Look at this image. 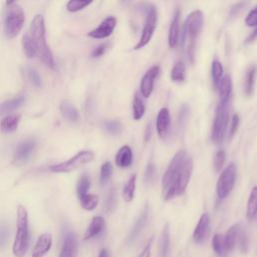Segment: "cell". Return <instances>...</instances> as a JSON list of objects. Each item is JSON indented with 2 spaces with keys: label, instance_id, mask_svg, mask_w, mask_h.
Masks as SVG:
<instances>
[{
  "label": "cell",
  "instance_id": "1",
  "mask_svg": "<svg viewBox=\"0 0 257 257\" xmlns=\"http://www.w3.org/2000/svg\"><path fill=\"white\" fill-rule=\"evenodd\" d=\"M30 37L32 38L36 47V53L39 55L41 61L47 67L54 68V58L49 46L46 43L44 18L41 14H36L33 17L30 25Z\"/></svg>",
  "mask_w": 257,
  "mask_h": 257
},
{
  "label": "cell",
  "instance_id": "2",
  "mask_svg": "<svg viewBox=\"0 0 257 257\" xmlns=\"http://www.w3.org/2000/svg\"><path fill=\"white\" fill-rule=\"evenodd\" d=\"M188 157L189 156L187 152L182 150L176 153V155L171 160L162 179V189L165 201H169L177 196L175 190L177 178Z\"/></svg>",
  "mask_w": 257,
  "mask_h": 257
},
{
  "label": "cell",
  "instance_id": "3",
  "mask_svg": "<svg viewBox=\"0 0 257 257\" xmlns=\"http://www.w3.org/2000/svg\"><path fill=\"white\" fill-rule=\"evenodd\" d=\"M17 231L14 239L12 251L15 257H23L28 249L30 233L28 225V213L24 206L18 205L17 207Z\"/></svg>",
  "mask_w": 257,
  "mask_h": 257
},
{
  "label": "cell",
  "instance_id": "4",
  "mask_svg": "<svg viewBox=\"0 0 257 257\" xmlns=\"http://www.w3.org/2000/svg\"><path fill=\"white\" fill-rule=\"evenodd\" d=\"M204 25V15L201 10L192 11L186 18L182 44H184L185 39L188 41V55L191 61L194 59V51H195V43L196 39L201 34Z\"/></svg>",
  "mask_w": 257,
  "mask_h": 257
},
{
  "label": "cell",
  "instance_id": "5",
  "mask_svg": "<svg viewBox=\"0 0 257 257\" xmlns=\"http://www.w3.org/2000/svg\"><path fill=\"white\" fill-rule=\"evenodd\" d=\"M8 11L4 21V32L8 38H14L23 27L24 24V11L22 7L14 1L6 2Z\"/></svg>",
  "mask_w": 257,
  "mask_h": 257
},
{
  "label": "cell",
  "instance_id": "6",
  "mask_svg": "<svg viewBox=\"0 0 257 257\" xmlns=\"http://www.w3.org/2000/svg\"><path fill=\"white\" fill-rule=\"evenodd\" d=\"M229 122L228 103H219L215 110L214 121L211 130V141L215 144L222 143Z\"/></svg>",
  "mask_w": 257,
  "mask_h": 257
},
{
  "label": "cell",
  "instance_id": "7",
  "mask_svg": "<svg viewBox=\"0 0 257 257\" xmlns=\"http://www.w3.org/2000/svg\"><path fill=\"white\" fill-rule=\"evenodd\" d=\"M145 11H146L145 24H144V27L142 30L141 37H140L139 41L137 42V44L133 48L134 50H140V49L144 48L146 45H148L154 35L156 27H157L158 12H157L156 7L154 5L147 4Z\"/></svg>",
  "mask_w": 257,
  "mask_h": 257
},
{
  "label": "cell",
  "instance_id": "8",
  "mask_svg": "<svg viewBox=\"0 0 257 257\" xmlns=\"http://www.w3.org/2000/svg\"><path fill=\"white\" fill-rule=\"evenodd\" d=\"M237 177V168L233 163H230L220 174L217 184L216 193L220 200L226 199L234 188Z\"/></svg>",
  "mask_w": 257,
  "mask_h": 257
},
{
  "label": "cell",
  "instance_id": "9",
  "mask_svg": "<svg viewBox=\"0 0 257 257\" xmlns=\"http://www.w3.org/2000/svg\"><path fill=\"white\" fill-rule=\"evenodd\" d=\"M93 159L94 154L91 151H81L65 162L50 166L49 170L53 173H68L90 163Z\"/></svg>",
  "mask_w": 257,
  "mask_h": 257
},
{
  "label": "cell",
  "instance_id": "10",
  "mask_svg": "<svg viewBox=\"0 0 257 257\" xmlns=\"http://www.w3.org/2000/svg\"><path fill=\"white\" fill-rule=\"evenodd\" d=\"M35 146H36L35 141L31 139L21 142L15 150V153L13 156V164L16 166H22L26 164L34 151Z\"/></svg>",
  "mask_w": 257,
  "mask_h": 257
},
{
  "label": "cell",
  "instance_id": "11",
  "mask_svg": "<svg viewBox=\"0 0 257 257\" xmlns=\"http://www.w3.org/2000/svg\"><path fill=\"white\" fill-rule=\"evenodd\" d=\"M193 165H194L193 159L189 156L187 158V160L185 161V163L179 173V176L177 178V182H176V186H175L177 196L182 195L186 191L188 184L190 182L192 173H193Z\"/></svg>",
  "mask_w": 257,
  "mask_h": 257
},
{
  "label": "cell",
  "instance_id": "12",
  "mask_svg": "<svg viewBox=\"0 0 257 257\" xmlns=\"http://www.w3.org/2000/svg\"><path fill=\"white\" fill-rule=\"evenodd\" d=\"M159 72H160V66L156 64L150 67L143 75L140 83V91L144 97L148 98L151 96L154 90L155 80L158 77Z\"/></svg>",
  "mask_w": 257,
  "mask_h": 257
},
{
  "label": "cell",
  "instance_id": "13",
  "mask_svg": "<svg viewBox=\"0 0 257 257\" xmlns=\"http://www.w3.org/2000/svg\"><path fill=\"white\" fill-rule=\"evenodd\" d=\"M116 26V19L113 16L106 17L94 29L88 32V36L94 39H103L110 36Z\"/></svg>",
  "mask_w": 257,
  "mask_h": 257
},
{
  "label": "cell",
  "instance_id": "14",
  "mask_svg": "<svg viewBox=\"0 0 257 257\" xmlns=\"http://www.w3.org/2000/svg\"><path fill=\"white\" fill-rule=\"evenodd\" d=\"M209 228H210V216L208 213H204L201 215L193 232V240L196 244H200L206 239L209 233Z\"/></svg>",
  "mask_w": 257,
  "mask_h": 257
},
{
  "label": "cell",
  "instance_id": "15",
  "mask_svg": "<svg viewBox=\"0 0 257 257\" xmlns=\"http://www.w3.org/2000/svg\"><path fill=\"white\" fill-rule=\"evenodd\" d=\"M180 16H181V10L179 8H176L173 18L169 27V33H168V44L170 48L176 47V45L179 42L180 38Z\"/></svg>",
  "mask_w": 257,
  "mask_h": 257
},
{
  "label": "cell",
  "instance_id": "16",
  "mask_svg": "<svg viewBox=\"0 0 257 257\" xmlns=\"http://www.w3.org/2000/svg\"><path fill=\"white\" fill-rule=\"evenodd\" d=\"M171 124V115L170 110L167 107H162L157 115L156 119V128L159 137L164 139L167 137Z\"/></svg>",
  "mask_w": 257,
  "mask_h": 257
},
{
  "label": "cell",
  "instance_id": "17",
  "mask_svg": "<svg viewBox=\"0 0 257 257\" xmlns=\"http://www.w3.org/2000/svg\"><path fill=\"white\" fill-rule=\"evenodd\" d=\"M51 245H52L51 234L47 233V232L42 233L38 237V239L34 245L31 256L32 257H43L46 253H48V251L51 248Z\"/></svg>",
  "mask_w": 257,
  "mask_h": 257
},
{
  "label": "cell",
  "instance_id": "18",
  "mask_svg": "<svg viewBox=\"0 0 257 257\" xmlns=\"http://www.w3.org/2000/svg\"><path fill=\"white\" fill-rule=\"evenodd\" d=\"M77 240L73 232L65 234L61 250L58 257H76L77 255Z\"/></svg>",
  "mask_w": 257,
  "mask_h": 257
},
{
  "label": "cell",
  "instance_id": "19",
  "mask_svg": "<svg viewBox=\"0 0 257 257\" xmlns=\"http://www.w3.org/2000/svg\"><path fill=\"white\" fill-rule=\"evenodd\" d=\"M148 217H149V205L146 204L145 208L143 209L142 213L140 214V216L136 220L134 226L132 227V229L128 233V236H127V242L128 243L134 242L138 238V236L140 235V233L143 231V229L145 228V226L147 224Z\"/></svg>",
  "mask_w": 257,
  "mask_h": 257
},
{
  "label": "cell",
  "instance_id": "20",
  "mask_svg": "<svg viewBox=\"0 0 257 257\" xmlns=\"http://www.w3.org/2000/svg\"><path fill=\"white\" fill-rule=\"evenodd\" d=\"M232 88H233V84H232V79L230 75L228 74L224 75L217 86L218 94H219V103L229 102V98L232 93Z\"/></svg>",
  "mask_w": 257,
  "mask_h": 257
},
{
  "label": "cell",
  "instance_id": "21",
  "mask_svg": "<svg viewBox=\"0 0 257 257\" xmlns=\"http://www.w3.org/2000/svg\"><path fill=\"white\" fill-rule=\"evenodd\" d=\"M133 160H134L133 151L128 146H122L121 148H119L114 158L115 165L121 169L131 167L133 164Z\"/></svg>",
  "mask_w": 257,
  "mask_h": 257
},
{
  "label": "cell",
  "instance_id": "22",
  "mask_svg": "<svg viewBox=\"0 0 257 257\" xmlns=\"http://www.w3.org/2000/svg\"><path fill=\"white\" fill-rule=\"evenodd\" d=\"M104 227H105V222L102 217H100V216L93 217L84 233L83 240H89V239L97 236L98 234H100L103 231Z\"/></svg>",
  "mask_w": 257,
  "mask_h": 257
},
{
  "label": "cell",
  "instance_id": "23",
  "mask_svg": "<svg viewBox=\"0 0 257 257\" xmlns=\"http://www.w3.org/2000/svg\"><path fill=\"white\" fill-rule=\"evenodd\" d=\"M241 229V225L239 223L233 224L227 231L224 236V244L226 252H232L235 247L238 240V234Z\"/></svg>",
  "mask_w": 257,
  "mask_h": 257
},
{
  "label": "cell",
  "instance_id": "24",
  "mask_svg": "<svg viewBox=\"0 0 257 257\" xmlns=\"http://www.w3.org/2000/svg\"><path fill=\"white\" fill-rule=\"evenodd\" d=\"M256 77H257V66L251 65L246 71L245 81H244V92L248 96H251L254 92Z\"/></svg>",
  "mask_w": 257,
  "mask_h": 257
},
{
  "label": "cell",
  "instance_id": "25",
  "mask_svg": "<svg viewBox=\"0 0 257 257\" xmlns=\"http://www.w3.org/2000/svg\"><path fill=\"white\" fill-rule=\"evenodd\" d=\"M60 112L64 118L70 122H76L79 118L77 108L68 100H63L60 104Z\"/></svg>",
  "mask_w": 257,
  "mask_h": 257
},
{
  "label": "cell",
  "instance_id": "26",
  "mask_svg": "<svg viewBox=\"0 0 257 257\" xmlns=\"http://www.w3.org/2000/svg\"><path fill=\"white\" fill-rule=\"evenodd\" d=\"M24 101H25V97L23 95H19L14 98L3 101L2 103H0V115L20 107Z\"/></svg>",
  "mask_w": 257,
  "mask_h": 257
},
{
  "label": "cell",
  "instance_id": "27",
  "mask_svg": "<svg viewBox=\"0 0 257 257\" xmlns=\"http://www.w3.org/2000/svg\"><path fill=\"white\" fill-rule=\"evenodd\" d=\"M20 116L18 114H9L0 121V128L4 133L15 132L18 127Z\"/></svg>",
  "mask_w": 257,
  "mask_h": 257
},
{
  "label": "cell",
  "instance_id": "28",
  "mask_svg": "<svg viewBox=\"0 0 257 257\" xmlns=\"http://www.w3.org/2000/svg\"><path fill=\"white\" fill-rule=\"evenodd\" d=\"M246 216L248 220H253L257 216V187H253L247 202Z\"/></svg>",
  "mask_w": 257,
  "mask_h": 257
},
{
  "label": "cell",
  "instance_id": "29",
  "mask_svg": "<svg viewBox=\"0 0 257 257\" xmlns=\"http://www.w3.org/2000/svg\"><path fill=\"white\" fill-rule=\"evenodd\" d=\"M170 77L171 80L173 82H183L186 78V68H185V64L182 61H177L170 73Z\"/></svg>",
  "mask_w": 257,
  "mask_h": 257
},
{
  "label": "cell",
  "instance_id": "30",
  "mask_svg": "<svg viewBox=\"0 0 257 257\" xmlns=\"http://www.w3.org/2000/svg\"><path fill=\"white\" fill-rule=\"evenodd\" d=\"M136 182H137V176L133 175L127 180V182L124 184L122 188V197L125 202L130 203L135 198V192H136Z\"/></svg>",
  "mask_w": 257,
  "mask_h": 257
},
{
  "label": "cell",
  "instance_id": "31",
  "mask_svg": "<svg viewBox=\"0 0 257 257\" xmlns=\"http://www.w3.org/2000/svg\"><path fill=\"white\" fill-rule=\"evenodd\" d=\"M223 73H224V68L222 63L217 59L213 60L211 63V76H212V81L215 88H217L220 80L224 76Z\"/></svg>",
  "mask_w": 257,
  "mask_h": 257
},
{
  "label": "cell",
  "instance_id": "32",
  "mask_svg": "<svg viewBox=\"0 0 257 257\" xmlns=\"http://www.w3.org/2000/svg\"><path fill=\"white\" fill-rule=\"evenodd\" d=\"M170 250V226L165 224L161 235V257H167Z\"/></svg>",
  "mask_w": 257,
  "mask_h": 257
},
{
  "label": "cell",
  "instance_id": "33",
  "mask_svg": "<svg viewBox=\"0 0 257 257\" xmlns=\"http://www.w3.org/2000/svg\"><path fill=\"white\" fill-rule=\"evenodd\" d=\"M146 111V106L144 104L143 99L141 98V96L139 95L138 92L135 93L134 96V100H133V116L134 119L139 120L141 119Z\"/></svg>",
  "mask_w": 257,
  "mask_h": 257
},
{
  "label": "cell",
  "instance_id": "34",
  "mask_svg": "<svg viewBox=\"0 0 257 257\" xmlns=\"http://www.w3.org/2000/svg\"><path fill=\"white\" fill-rule=\"evenodd\" d=\"M212 248L218 257H225L226 249L224 244V237L221 234L219 233L214 234L212 238Z\"/></svg>",
  "mask_w": 257,
  "mask_h": 257
},
{
  "label": "cell",
  "instance_id": "35",
  "mask_svg": "<svg viewBox=\"0 0 257 257\" xmlns=\"http://www.w3.org/2000/svg\"><path fill=\"white\" fill-rule=\"evenodd\" d=\"M90 187V180L87 174H82L80 176V178L77 181V185H76V193H77V197L78 199L82 198L83 196H85L89 190Z\"/></svg>",
  "mask_w": 257,
  "mask_h": 257
},
{
  "label": "cell",
  "instance_id": "36",
  "mask_svg": "<svg viewBox=\"0 0 257 257\" xmlns=\"http://www.w3.org/2000/svg\"><path fill=\"white\" fill-rule=\"evenodd\" d=\"M81 207L86 211H92L98 204V197L93 194H86L79 199Z\"/></svg>",
  "mask_w": 257,
  "mask_h": 257
},
{
  "label": "cell",
  "instance_id": "37",
  "mask_svg": "<svg viewBox=\"0 0 257 257\" xmlns=\"http://www.w3.org/2000/svg\"><path fill=\"white\" fill-rule=\"evenodd\" d=\"M102 128L109 135L117 136L121 133L122 125L118 120L111 119V120H105L102 123Z\"/></svg>",
  "mask_w": 257,
  "mask_h": 257
},
{
  "label": "cell",
  "instance_id": "38",
  "mask_svg": "<svg viewBox=\"0 0 257 257\" xmlns=\"http://www.w3.org/2000/svg\"><path fill=\"white\" fill-rule=\"evenodd\" d=\"M22 46H23V51L28 58H31L35 54H37L35 44L32 38L30 37V35H24L22 37Z\"/></svg>",
  "mask_w": 257,
  "mask_h": 257
},
{
  "label": "cell",
  "instance_id": "39",
  "mask_svg": "<svg viewBox=\"0 0 257 257\" xmlns=\"http://www.w3.org/2000/svg\"><path fill=\"white\" fill-rule=\"evenodd\" d=\"M112 165L110 162H105L100 167V174H99V183L101 186L105 185L111 177L112 174Z\"/></svg>",
  "mask_w": 257,
  "mask_h": 257
},
{
  "label": "cell",
  "instance_id": "40",
  "mask_svg": "<svg viewBox=\"0 0 257 257\" xmlns=\"http://www.w3.org/2000/svg\"><path fill=\"white\" fill-rule=\"evenodd\" d=\"M91 3H92V1H88V0H70L66 4V9L69 12H77V11L85 8L86 6H88Z\"/></svg>",
  "mask_w": 257,
  "mask_h": 257
},
{
  "label": "cell",
  "instance_id": "41",
  "mask_svg": "<svg viewBox=\"0 0 257 257\" xmlns=\"http://www.w3.org/2000/svg\"><path fill=\"white\" fill-rule=\"evenodd\" d=\"M116 206V194L114 189L109 190V192L107 193L105 200H104V208L106 210V212H111L114 210Z\"/></svg>",
  "mask_w": 257,
  "mask_h": 257
},
{
  "label": "cell",
  "instance_id": "42",
  "mask_svg": "<svg viewBox=\"0 0 257 257\" xmlns=\"http://www.w3.org/2000/svg\"><path fill=\"white\" fill-rule=\"evenodd\" d=\"M189 112H190V107L188 106V104L184 103L180 106L179 113H178V123H179L180 127L183 128L185 126V124L187 123Z\"/></svg>",
  "mask_w": 257,
  "mask_h": 257
},
{
  "label": "cell",
  "instance_id": "43",
  "mask_svg": "<svg viewBox=\"0 0 257 257\" xmlns=\"http://www.w3.org/2000/svg\"><path fill=\"white\" fill-rule=\"evenodd\" d=\"M226 162V153L223 150L218 151L215 156H214V161H213V165H214V169L216 170V172H220L224 166Z\"/></svg>",
  "mask_w": 257,
  "mask_h": 257
},
{
  "label": "cell",
  "instance_id": "44",
  "mask_svg": "<svg viewBox=\"0 0 257 257\" xmlns=\"http://www.w3.org/2000/svg\"><path fill=\"white\" fill-rule=\"evenodd\" d=\"M237 242L239 243V247L242 253H246L247 249H248V243H249V239H248V235L246 233L245 230H243L242 228L239 231L238 234V240Z\"/></svg>",
  "mask_w": 257,
  "mask_h": 257
},
{
  "label": "cell",
  "instance_id": "45",
  "mask_svg": "<svg viewBox=\"0 0 257 257\" xmlns=\"http://www.w3.org/2000/svg\"><path fill=\"white\" fill-rule=\"evenodd\" d=\"M26 72H27V76L29 78V80L31 81V83L35 86V87H40L41 86V77L39 75V73L31 68V67H28L26 69Z\"/></svg>",
  "mask_w": 257,
  "mask_h": 257
},
{
  "label": "cell",
  "instance_id": "46",
  "mask_svg": "<svg viewBox=\"0 0 257 257\" xmlns=\"http://www.w3.org/2000/svg\"><path fill=\"white\" fill-rule=\"evenodd\" d=\"M156 166L154 163H149L145 171V181L147 184H151L156 177Z\"/></svg>",
  "mask_w": 257,
  "mask_h": 257
},
{
  "label": "cell",
  "instance_id": "47",
  "mask_svg": "<svg viewBox=\"0 0 257 257\" xmlns=\"http://www.w3.org/2000/svg\"><path fill=\"white\" fill-rule=\"evenodd\" d=\"M245 24L248 27H257V7L249 11L245 18Z\"/></svg>",
  "mask_w": 257,
  "mask_h": 257
},
{
  "label": "cell",
  "instance_id": "48",
  "mask_svg": "<svg viewBox=\"0 0 257 257\" xmlns=\"http://www.w3.org/2000/svg\"><path fill=\"white\" fill-rule=\"evenodd\" d=\"M239 123H240V117L237 113H234L231 118V123H230V127H229V137L230 138L234 137V135L237 133Z\"/></svg>",
  "mask_w": 257,
  "mask_h": 257
},
{
  "label": "cell",
  "instance_id": "49",
  "mask_svg": "<svg viewBox=\"0 0 257 257\" xmlns=\"http://www.w3.org/2000/svg\"><path fill=\"white\" fill-rule=\"evenodd\" d=\"M153 240L154 238L152 237L149 242L147 243V245L144 247L143 251L139 254L138 257H151V252H152V244H153Z\"/></svg>",
  "mask_w": 257,
  "mask_h": 257
},
{
  "label": "cell",
  "instance_id": "50",
  "mask_svg": "<svg viewBox=\"0 0 257 257\" xmlns=\"http://www.w3.org/2000/svg\"><path fill=\"white\" fill-rule=\"evenodd\" d=\"M7 236H8V231L7 228L4 225L0 226V247H4L7 241Z\"/></svg>",
  "mask_w": 257,
  "mask_h": 257
},
{
  "label": "cell",
  "instance_id": "51",
  "mask_svg": "<svg viewBox=\"0 0 257 257\" xmlns=\"http://www.w3.org/2000/svg\"><path fill=\"white\" fill-rule=\"evenodd\" d=\"M105 48H106V44H104V43H102V44H100V45L96 46V47L92 50V52H91V56H92V57H94V58H97V57L101 56V55L104 53Z\"/></svg>",
  "mask_w": 257,
  "mask_h": 257
},
{
  "label": "cell",
  "instance_id": "52",
  "mask_svg": "<svg viewBox=\"0 0 257 257\" xmlns=\"http://www.w3.org/2000/svg\"><path fill=\"white\" fill-rule=\"evenodd\" d=\"M256 38H257V27H255V29L248 35V37L245 39L244 43H245V44L251 43V42L254 41Z\"/></svg>",
  "mask_w": 257,
  "mask_h": 257
},
{
  "label": "cell",
  "instance_id": "53",
  "mask_svg": "<svg viewBox=\"0 0 257 257\" xmlns=\"http://www.w3.org/2000/svg\"><path fill=\"white\" fill-rule=\"evenodd\" d=\"M151 136H152V124H151V122H149L147 125V128H146V132H145V142H148L150 140Z\"/></svg>",
  "mask_w": 257,
  "mask_h": 257
},
{
  "label": "cell",
  "instance_id": "54",
  "mask_svg": "<svg viewBox=\"0 0 257 257\" xmlns=\"http://www.w3.org/2000/svg\"><path fill=\"white\" fill-rule=\"evenodd\" d=\"M97 257H109V253H108V251L105 248H103V249H101L99 251Z\"/></svg>",
  "mask_w": 257,
  "mask_h": 257
}]
</instances>
